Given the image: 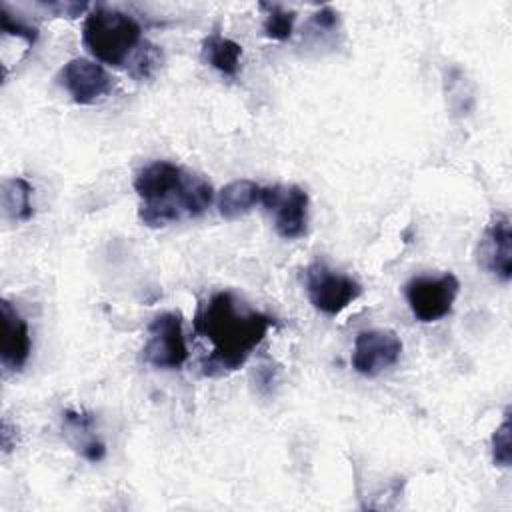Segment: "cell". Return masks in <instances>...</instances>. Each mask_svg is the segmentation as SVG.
I'll return each mask as SVG.
<instances>
[{"instance_id":"277c9868","label":"cell","mask_w":512,"mask_h":512,"mask_svg":"<svg viewBox=\"0 0 512 512\" xmlns=\"http://www.w3.org/2000/svg\"><path fill=\"white\" fill-rule=\"evenodd\" d=\"M304 286L310 304L326 316L340 314L362 294L360 282L348 274L332 270L322 260H314L306 266Z\"/></svg>"},{"instance_id":"3957f363","label":"cell","mask_w":512,"mask_h":512,"mask_svg":"<svg viewBox=\"0 0 512 512\" xmlns=\"http://www.w3.org/2000/svg\"><path fill=\"white\" fill-rule=\"evenodd\" d=\"M82 42L96 60L124 68L144 40L140 24L130 14L96 6L84 20Z\"/></svg>"},{"instance_id":"9a60e30c","label":"cell","mask_w":512,"mask_h":512,"mask_svg":"<svg viewBox=\"0 0 512 512\" xmlns=\"http://www.w3.org/2000/svg\"><path fill=\"white\" fill-rule=\"evenodd\" d=\"M2 208L14 222H26L32 218V186L26 178L14 176L2 182Z\"/></svg>"},{"instance_id":"52a82bcc","label":"cell","mask_w":512,"mask_h":512,"mask_svg":"<svg viewBox=\"0 0 512 512\" xmlns=\"http://www.w3.org/2000/svg\"><path fill=\"white\" fill-rule=\"evenodd\" d=\"M260 204L274 214V228L278 236L296 240L308 228V194L296 184H274L262 188Z\"/></svg>"},{"instance_id":"6da1fadb","label":"cell","mask_w":512,"mask_h":512,"mask_svg":"<svg viewBox=\"0 0 512 512\" xmlns=\"http://www.w3.org/2000/svg\"><path fill=\"white\" fill-rule=\"evenodd\" d=\"M274 318L244 308L238 298L220 290L200 302L194 314V332L210 342V356L202 364L206 376H220L238 370L266 338Z\"/></svg>"},{"instance_id":"30bf717a","label":"cell","mask_w":512,"mask_h":512,"mask_svg":"<svg viewBox=\"0 0 512 512\" xmlns=\"http://www.w3.org/2000/svg\"><path fill=\"white\" fill-rule=\"evenodd\" d=\"M478 264L502 282L512 276V234L510 218L496 214L486 226L484 236L478 244Z\"/></svg>"},{"instance_id":"d6986e66","label":"cell","mask_w":512,"mask_h":512,"mask_svg":"<svg viewBox=\"0 0 512 512\" xmlns=\"http://www.w3.org/2000/svg\"><path fill=\"white\" fill-rule=\"evenodd\" d=\"M0 24H2V32L6 36H18L22 38L30 48L36 44L38 40V30L32 24H26L24 20H20L18 16L14 18L6 6L0 8Z\"/></svg>"},{"instance_id":"9c48e42d","label":"cell","mask_w":512,"mask_h":512,"mask_svg":"<svg viewBox=\"0 0 512 512\" xmlns=\"http://www.w3.org/2000/svg\"><path fill=\"white\" fill-rule=\"evenodd\" d=\"M56 80L80 106L96 104L112 90L110 74L100 64L86 58L68 60L60 68Z\"/></svg>"},{"instance_id":"ffe728a7","label":"cell","mask_w":512,"mask_h":512,"mask_svg":"<svg viewBox=\"0 0 512 512\" xmlns=\"http://www.w3.org/2000/svg\"><path fill=\"white\" fill-rule=\"evenodd\" d=\"M312 22L322 28V30H332L336 28L338 24V12L332 10L330 6H322L314 16H312Z\"/></svg>"},{"instance_id":"ac0fdd59","label":"cell","mask_w":512,"mask_h":512,"mask_svg":"<svg viewBox=\"0 0 512 512\" xmlns=\"http://www.w3.org/2000/svg\"><path fill=\"white\" fill-rule=\"evenodd\" d=\"M512 424H510V410H506L504 420L492 434V460L500 468H508L512 462Z\"/></svg>"},{"instance_id":"2e32d148","label":"cell","mask_w":512,"mask_h":512,"mask_svg":"<svg viewBox=\"0 0 512 512\" xmlns=\"http://www.w3.org/2000/svg\"><path fill=\"white\" fill-rule=\"evenodd\" d=\"M162 62H164L162 50L156 44L144 40L124 68L134 80H148L160 70Z\"/></svg>"},{"instance_id":"7a4b0ae2","label":"cell","mask_w":512,"mask_h":512,"mask_svg":"<svg viewBox=\"0 0 512 512\" xmlns=\"http://www.w3.org/2000/svg\"><path fill=\"white\" fill-rule=\"evenodd\" d=\"M134 190L140 198L138 218L148 228L196 218L208 210L214 198L212 184L204 176L168 160L142 166L134 178Z\"/></svg>"},{"instance_id":"8fae6325","label":"cell","mask_w":512,"mask_h":512,"mask_svg":"<svg viewBox=\"0 0 512 512\" xmlns=\"http://www.w3.org/2000/svg\"><path fill=\"white\" fill-rule=\"evenodd\" d=\"M0 312H2V322H4L2 364L8 370L18 372L28 362V356L32 350L28 322L22 318V314L16 310V306H12V302H8L6 298L0 302Z\"/></svg>"},{"instance_id":"4fadbf2b","label":"cell","mask_w":512,"mask_h":512,"mask_svg":"<svg viewBox=\"0 0 512 512\" xmlns=\"http://www.w3.org/2000/svg\"><path fill=\"white\" fill-rule=\"evenodd\" d=\"M260 194L262 186L254 180H232L218 194V212L226 220H236L260 204Z\"/></svg>"},{"instance_id":"7c38bea8","label":"cell","mask_w":512,"mask_h":512,"mask_svg":"<svg viewBox=\"0 0 512 512\" xmlns=\"http://www.w3.org/2000/svg\"><path fill=\"white\" fill-rule=\"evenodd\" d=\"M64 434L68 436L70 444L90 462H100L106 454L104 442L98 440L94 434V416L90 412H76L64 410Z\"/></svg>"},{"instance_id":"8992f818","label":"cell","mask_w":512,"mask_h":512,"mask_svg":"<svg viewBox=\"0 0 512 512\" xmlns=\"http://www.w3.org/2000/svg\"><path fill=\"white\" fill-rule=\"evenodd\" d=\"M142 358L154 368L178 370L188 360V346L178 312H160L148 324V340Z\"/></svg>"},{"instance_id":"5b68a950","label":"cell","mask_w":512,"mask_h":512,"mask_svg":"<svg viewBox=\"0 0 512 512\" xmlns=\"http://www.w3.org/2000/svg\"><path fill=\"white\" fill-rule=\"evenodd\" d=\"M460 280L452 272L440 276H416L404 286L408 306L416 320L436 322L452 312Z\"/></svg>"},{"instance_id":"e0dca14e","label":"cell","mask_w":512,"mask_h":512,"mask_svg":"<svg viewBox=\"0 0 512 512\" xmlns=\"http://www.w3.org/2000/svg\"><path fill=\"white\" fill-rule=\"evenodd\" d=\"M260 8L266 12L264 14V36L278 40V42H286L294 32L296 12L288 10L280 4H266V2H262Z\"/></svg>"},{"instance_id":"ba28073f","label":"cell","mask_w":512,"mask_h":512,"mask_svg":"<svg viewBox=\"0 0 512 512\" xmlns=\"http://www.w3.org/2000/svg\"><path fill=\"white\" fill-rule=\"evenodd\" d=\"M402 354V340L392 330L372 328L356 334L352 350V368L366 378H374L380 372L392 368Z\"/></svg>"},{"instance_id":"5bb4252c","label":"cell","mask_w":512,"mask_h":512,"mask_svg":"<svg viewBox=\"0 0 512 512\" xmlns=\"http://www.w3.org/2000/svg\"><path fill=\"white\" fill-rule=\"evenodd\" d=\"M242 46L218 32L202 40V60L224 76H236L240 70Z\"/></svg>"}]
</instances>
